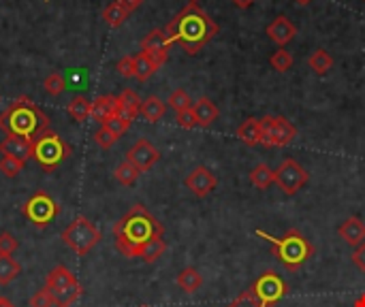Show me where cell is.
<instances>
[{
    "mask_svg": "<svg viewBox=\"0 0 365 307\" xmlns=\"http://www.w3.org/2000/svg\"><path fill=\"white\" fill-rule=\"evenodd\" d=\"M162 30L171 45L178 43L186 54L194 56L218 34V24L199 5L188 3Z\"/></svg>",
    "mask_w": 365,
    "mask_h": 307,
    "instance_id": "cell-1",
    "label": "cell"
},
{
    "mask_svg": "<svg viewBox=\"0 0 365 307\" xmlns=\"http://www.w3.org/2000/svg\"><path fill=\"white\" fill-rule=\"evenodd\" d=\"M162 224L143 205L137 203L114 224V242L126 258H135L141 254L146 244H150L156 237H162Z\"/></svg>",
    "mask_w": 365,
    "mask_h": 307,
    "instance_id": "cell-2",
    "label": "cell"
},
{
    "mask_svg": "<svg viewBox=\"0 0 365 307\" xmlns=\"http://www.w3.org/2000/svg\"><path fill=\"white\" fill-rule=\"evenodd\" d=\"M0 130H5L7 136L37 141L43 132L49 130V118L28 96H20L0 113Z\"/></svg>",
    "mask_w": 365,
    "mask_h": 307,
    "instance_id": "cell-3",
    "label": "cell"
},
{
    "mask_svg": "<svg viewBox=\"0 0 365 307\" xmlns=\"http://www.w3.org/2000/svg\"><path fill=\"white\" fill-rule=\"evenodd\" d=\"M256 235L267 239V242L272 244L276 260L282 262L288 271H297L314 256V246L297 228H288L278 239L267 235V233H263V230H256Z\"/></svg>",
    "mask_w": 365,
    "mask_h": 307,
    "instance_id": "cell-4",
    "label": "cell"
},
{
    "mask_svg": "<svg viewBox=\"0 0 365 307\" xmlns=\"http://www.w3.org/2000/svg\"><path fill=\"white\" fill-rule=\"evenodd\" d=\"M45 288L54 294L56 307H71L84 292L81 284L75 278V273L71 269H66L64 265H58L47 273Z\"/></svg>",
    "mask_w": 365,
    "mask_h": 307,
    "instance_id": "cell-5",
    "label": "cell"
},
{
    "mask_svg": "<svg viewBox=\"0 0 365 307\" xmlns=\"http://www.w3.org/2000/svg\"><path fill=\"white\" fill-rule=\"evenodd\" d=\"M62 242L69 246L77 256H86L92 248L101 242V230H98L88 218H75L69 226L62 230Z\"/></svg>",
    "mask_w": 365,
    "mask_h": 307,
    "instance_id": "cell-6",
    "label": "cell"
},
{
    "mask_svg": "<svg viewBox=\"0 0 365 307\" xmlns=\"http://www.w3.org/2000/svg\"><path fill=\"white\" fill-rule=\"evenodd\" d=\"M32 154H35V160L43 168L52 171L62 160H66V158L71 156V145L64 143L60 139V134H56L54 130H47V132H43L39 139L35 141V145H32Z\"/></svg>",
    "mask_w": 365,
    "mask_h": 307,
    "instance_id": "cell-7",
    "label": "cell"
},
{
    "mask_svg": "<svg viewBox=\"0 0 365 307\" xmlns=\"http://www.w3.org/2000/svg\"><path fill=\"white\" fill-rule=\"evenodd\" d=\"M22 214L32 226L45 228L47 224H52L58 218L60 205L47 192H35L22 205Z\"/></svg>",
    "mask_w": 365,
    "mask_h": 307,
    "instance_id": "cell-8",
    "label": "cell"
},
{
    "mask_svg": "<svg viewBox=\"0 0 365 307\" xmlns=\"http://www.w3.org/2000/svg\"><path fill=\"white\" fill-rule=\"evenodd\" d=\"M297 136V128L282 116H265L261 120V143L265 148H284Z\"/></svg>",
    "mask_w": 365,
    "mask_h": 307,
    "instance_id": "cell-9",
    "label": "cell"
},
{
    "mask_svg": "<svg viewBox=\"0 0 365 307\" xmlns=\"http://www.w3.org/2000/svg\"><path fill=\"white\" fill-rule=\"evenodd\" d=\"M252 292V297L263 303V305H274L280 299H284L288 294V284L278 276L276 271H265L261 278H256V282L248 288Z\"/></svg>",
    "mask_w": 365,
    "mask_h": 307,
    "instance_id": "cell-10",
    "label": "cell"
},
{
    "mask_svg": "<svg viewBox=\"0 0 365 307\" xmlns=\"http://www.w3.org/2000/svg\"><path fill=\"white\" fill-rule=\"evenodd\" d=\"M310 175L308 171L297 162L295 158H286L278 168H276V184L278 188L286 194L293 196L300 192L306 184H308Z\"/></svg>",
    "mask_w": 365,
    "mask_h": 307,
    "instance_id": "cell-11",
    "label": "cell"
},
{
    "mask_svg": "<svg viewBox=\"0 0 365 307\" xmlns=\"http://www.w3.org/2000/svg\"><path fill=\"white\" fill-rule=\"evenodd\" d=\"M184 184L196 198H205L208 194L214 192V188L218 186V180L208 166H194L186 175Z\"/></svg>",
    "mask_w": 365,
    "mask_h": 307,
    "instance_id": "cell-12",
    "label": "cell"
},
{
    "mask_svg": "<svg viewBox=\"0 0 365 307\" xmlns=\"http://www.w3.org/2000/svg\"><path fill=\"white\" fill-rule=\"evenodd\" d=\"M126 160L130 164H135L141 173H146V171H150L160 160V152L148 139H139L135 145L126 152Z\"/></svg>",
    "mask_w": 365,
    "mask_h": 307,
    "instance_id": "cell-13",
    "label": "cell"
},
{
    "mask_svg": "<svg viewBox=\"0 0 365 307\" xmlns=\"http://www.w3.org/2000/svg\"><path fill=\"white\" fill-rule=\"evenodd\" d=\"M338 235L342 237V242L350 248H357L365 242V222L359 216H348L340 226Z\"/></svg>",
    "mask_w": 365,
    "mask_h": 307,
    "instance_id": "cell-14",
    "label": "cell"
},
{
    "mask_svg": "<svg viewBox=\"0 0 365 307\" xmlns=\"http://www.w3.org/2000/svg\"><path fill=\"white\" fill-rule=\"evenodd\" d=\"M267 37L278 45V47H284L286 43H290L295 39V34H297V28L295 24L286 17V15H278L270 26H267Z\"/></svg>",
    "mask_w": 365,
    "mask_h": 307,
    "instance_id": "cell-15",
    "label": "cell"
},
{
    "mask_svg": "<svg viewBox=\"0 0 365 307\" xmlns=\"http://www.w3.org/2000/svg\"><path fill=\"white\" fill-rule=\"evenodd\" d=\"M32 145H35V141L22 139V136H7V139L0 141V154L26 162L30 158H35V154H32Z\"/></svg>",
    "mask_w": 365,
    "mask_h": 307,
    "instance_id": "cell-16",
    "label": "cell"
},
{
    "mask_svg": "<svg viewBox=\"0 0 365 307\" xmlns=\"http://www.w3.org/2000/svg\"><path fill=\"white\" fill-rule=\"evenodd\" d=\"M192 111H194V118H196V126H201V128H210L220 118V109L216 107V102L208 96H201L199 100H194Z\"/></svg>",
    "mask_w": 365,
    "mask_h": 307,
    "instance_id": "cell-17",
    "label": "cell"
},
{
    "mask_svg": "<svg viewBox=\"0 0 365 307\" xmlns=\"http://www.w3.org/2000/svg\"><path fill=\"white\" fill-rule=\"evenodd\" d=\"M141 98L135 90H122V94L118 96V116L126 118L130 124L137 116H141Z\"/></svg>",
    "mask_w": 365,
    "mask_h": 307,
    "instance_id": "cell-18",
    "label": "cell"
},
{
    "mask_svg": "<svg viewBox=\"0 0 365 307\" xmlns=\"http://www.w3.org/2000/svg\"><path fill=\"white\" fill-rule=\"evenodd\" d=\"M116 113H118V96L105 94L92 102V120H96L101 126Z\"/></svg>",
    "mask_w": 365,
    "mask_h": 307,
    "instance_id": "cell-19",
    "label": "cell"
},
{
    "mask_svg": "<svg viewBox=\"0 0 365 307\" xmlns=\"http://www.w3.org/2000/svg\"><path fill=\"white\" fill-rule=\"evenodd\" d=\"M169 47H171V43L167 41V34H164V30H160V28L148 32L146 39L141 41V52H146V54H169Z\"/></svg>",
    "mask_w": 365,
    "mask_h": 307,
    "instance_id": "cell-20",
    "label": "cell"
},
{
    "mask_svg": "<svg viewBox=\"0 0 365 307\" xmlns=\"http://www.w3.org/2000/svg\"><path fill=\"white\" fill-rule=\"evenodd\" d=\"M238 136H240V141L254 148L261 143V120L256 118H248L244 120L240 126H238Z\"/></svg>",
    "mask_w": 365,
    "mask_h": 307,
    "instance_id": "cell-21",
    "label": "cell"
},
{
    "mask_svg": "<svg viewBox=\"0 0 365 307\" xmlns=\"http://www.w3.org/2000/svg\"><path fill=\"white\" fill-rule=\"evenodd\" d=\"M250 182L258 190H267L272 184H276V171H272L270 164L261 162L250 171Z\"/></svg>",
    "mask_w": 365,
    "mask_h": 307,
    "instance_id": "cell-22",
    "label": "cell"
},
{
    "mask_svg": "<svg viewBox=\"0 0 365 307\" xmlns=\"http://www.w3.org/2000/svg\"><path fill=\"white\" fill-rule=\"evenodd\" d=\"M178 286H180L184 292L192 294V292H196L199 288L203 286V276H201V273H199L194 267H186V269H182V271L178 273Z\"/></svg>",
    "mask_w": 365,
    "mask_h": 307,
    "instance_id": "cell-23",
    "label": "cell"
},
{
    "mask_svg": "<svg viewBox=\"0 0 365 307\" xmlns=\"http://www.w3.org/2000/svg\"><path fill=\"white\" fill-rule=\"evenodd\" d=\"M164 111H167V105H164V102H162L158 96H148V98L141 102V116H143L150 124L162 120Z\"/></svg>",
    "mask_w": 365,
    "mask_h": 307,
    "instance_id": "cell-24",
    "label": "cell"
},
{
    "mask_svg": "<svg viewBox=\"0 0 365 307\" xmlns=\"http://www.w3.org/2000/svg\"><path fill=\"white\" fill-rule=\"evenodd\" d=\"M22 273V265L13 256H3L0 254V286L11 284Z\"/></svg>",
    "mask_w": 365,
    "mask_h": 307,
    "instance_id": "cell-25",
    "label": "cell"
},
{
    "mask_svg": "<svg viewBox=\"0 0 365 307\" xmlns=\"http://www.w3.org/2000/svg\"><path fill=\"white\" fill-rule=\"evenodd\" d=\"M308 66L312 68V71L316 73V75H327L331 68H334V58H331V54L329 52H325V49H316L310 58H308Z\"/></svg>",
    "mask_w": 365,
    "mask_h": 307,
    "instance_id": "cell-26",
    "label": "cell"
},
{
    "mask_svg": "<svg viewBox=\"0 0 365 307\" xmlns=\"http://www.w3.org/2000/svg\"><path fill=\"white\" fill-rule=\"evenodd\" d=\"M139 175H141V171H139L135 164H130L128 160H124L122 164H118L116 171H114V178H116L122 186H135L137 180H139Z\"/></svg>",
    "mask_w": 365,
    "mask_h": 307,
    "instance_id": "cell-27",
    "label": "cell"
},
{
    "mask_svg": "<svg viewBox=\"0 0 365 307\" xmlns=\"http://www.w3.org/2000/svg\"><path fill=\"white\" fill-rule=\"evenodd\" d=\"M158 71V66L152 62V58L146 54V52H139L135 56V77L139 81H148L154 73Z\"/></svg>",
    "mask_w": 365,
    "mask_h": 307,
    "instance_id": "cell-28",
    "label": "cell"
},
{
    "mask_svg": "<svg viewBox=\"0 0 365 307\" xmlns=\"http://www.w3.org/2000/svg\"><path fill=\"white\" fill-rule=\"evenodd\" d=\"M66 109H69V113H71V118H73L75 122H86V120L92 118V102H90L88 98H84V96L73 98Z\"/></svg>",
    "mask_w": 365,
    "mask_h": 307,
    "instance_id": "cell-29",
    "label": "cell"
},
{
    "mask_svg": "<svg viewBox=\"0 0 365 307\" xmlns=\"http://www.w3.org/2000/svg\"><path fill=\"white\" fill-rule=\"evenodd\" d=\"M164 250H167V244H164V239L162 237H156V239H152L150 244H146L143 246V250H141V258L146 260V262H156L162 254H164Z\"/></svg>",
    "mask_w": 365,
    "mask_h": 307,
    "instance_id": "cell-30",
    "label": "cell"
},
{
    "mask_svg": "<svg viewBox=\"0 0 365 307\" xmlns=\"http://www.w3.org/2000/svg\"><path fill=\"white\" fill-rule=\"evenodd\" d=\"M128 15H130V13L118 3V0H116V3H111V5L103 11V17H105V22H107L111 28H120V26L126 22Z\"/></svg>",
    "mask_w": 365,
    "mask_h": 307,
    "instance_id": "cell-31",
    "label": "cell"
},
{
    "mask_svg": "<svg viewBox=\"0 0 365 307\" xmlns=\"http://www.w3.org/2000/svg\"><path fill=\"white\" fill-rule=\"evenodd\" d=\"M270 64H272L274 71L286 73V71H290V66H293V56H290V52H286L284 47H278V49L270 56Z\"/></svg>",
    "mask_w": 365,
    "mask_h": 307,
    "instance_id": "cell-32",
    "label": "cell"
},
{
    "mask_svg": "<svg viewBox=\"0 0 365 307\" xmlns=\"http://www.w3.org/2000/svg\"><path fill=\"white\" fill-rule=\"evenodd\" d=\"M167 102H169V107H171L176 113L186 111V109H192V98H190V96H188V92H186V90H182V88L173 90Z\"/></svg>",
    "mask_w": 365,
    "mask_h": 307,
    "instance_id": "cell-33",
    "label": "cell"
},
{
    "mask_svg": "<svg viewBox=\"0 0 365 307\" xmlns=\"http://www.w3.org/2000/svg\"><path fill=\"white\" fill-rule=\"evenodd\" d=\"M43 88H45V92H47L49 96H60V94L66 90V79H64L60 73H52V75L45 77Z\"/></svg>",
    "mask_w": 365,
    "mask_h": 307,
    "instance_id": "cell-34",
    "label": "cell"
},
{
    "mask_svg": "<svg viewBox=\"0 0 365 307\" xmlns=\"http://www.w3.org/2000/svg\"><path fill=\"white\" fill-rule=\"evenodd\" d=\"M0 171H3V175H7V178H15L24 171V162L17 158H11V156H3L0 158Z\"/></svg>",
    "mask_w": 365,
    "mask_h": 307,
    "instance_id": "cell-35",
    "label": "cell"
},
{
    "mask_svg": "<svg viewBox=\"0 0 365 307\" xmlns=\"http://www.w3.org/2000/svg\"><path fill=\"white\" fill-rule=\"evenodd\" d=\"M120 139L118 134H114L107 126H101L96 132H94V141H96V145L98 148H103V150H109L116 141Z\"/></svg>",
    "mask_w": 365,
    "mask_h": 307,
    "instance_id": "cell-36",
    "label": "cell"
},
{
    "mask_svg": "<svg viewBox=\"0 0 365 307\" xmlns=\"http://www.w3.org/2000/svg\"><path fill=\"white\" fill-rule=\"evenodd\" d=\"M17 248H20V242H17V239L9 230L0 233V254H3V256H11V254H15Z\"/></svg>",
    "mask_w": 365,
    "mask_h": 307,
    "instance_id": "cell-37",
    "label": "cell"
},
{
    "mask_svg": "<svg viewBox=\"0 0 365 307\" xmlns=\"http://www.w3.org/2000/svg\"><path fill=\"white\" fill-rule=\"evenodd\" d=\"M30 307H56V299H54V294L47 288H41L39 292L32 294Z\"/></svg>",
    "mask_w": 365,
    "mask_h": 307,
    "instance_id": "cell-38",
    "label": "cell"
},
{
    "mask_svg": "<svg viewBox=\"0 0 365 307\" xmlns=\"http://www.w3.org/2000/svg\"><path fill=\"white\" fill-rule=\"evenodd\" d=\"M103 126H107V128H109L114 134L122 136V134H124V132L130 128V122H128L126 118H122V116H118V113H116V116H111V118H109V120H107Z\"/></svg>",
    "mask_w": 365,
    "mask_h": 307,
    "instance_id": "cell-39",
    "label": "cell"
},
{
    "mask_svg": "<svg viewBox=\"0 0 365 307\" xmlns=\"http://www.w3.org/2000/svg\"><path fill=\"white\" fill-rule=\"evenodd\" d=\"M116 68H118V73L122 75V77H135V56H124V58H120L118 60V64H116Z\"/></svg>",
    "mask_w": 365,
    "mask_h": 307,
    "instance_id": "cell-40",
    "label": "cell"
},
{
    "mask_svg": "<svg viewBox=\"0 0 365 307\" xmlns=\"http://www.w3.org/2000/svg\"><path fill=\"white\" fill-rule=\"evenodd\" d=\"M226 307H267V305H263V303H258L254 297H252V292L250 290H246V292H242L235 301H231Z\"/></svg>",
    "mask_w": 365,
    "mask_h": 307,
    "instance_id": "cell-41",
    "label": "cell"
},
{
    "mask_svg": "<svg viewBox=\"0 0 365 307\" xmlns=\"http://www.w3.org/2000/svg\"><path fill=\"white\" fill-rule=\"evenodd\" d=\"M176 120H178V126H182L186 130H190V128L196 126V118H194V111L192 109H186V111L176 113Z\"/></svg>",
    "mask_w": 365,
    "mask_h": 307,
    "instance_id": "cell-42",
    "label": "cell"
},
{
    "mask_svg": "<svg viewBox=\"0 0 365 307\" xmlns=\"http://www.w3.org/2000/svg\"><path fill=\"white\" fill-rule=\"evenodd\" d=\"M350 260H352V265H355L359 271H363V273H365V242H363L361 246H357V248H355V252H352Z\"/></svg>",
    "mask_w": 365,
    "mask_h": 307,
    "instance_id": "cell-43",
    "label": "cell"
},
{
    "mask_svg": "<svg viewBox=\"0 0 365 307\" xmlns=\"http://www.w3.org/2000/svg\"><path fill=\"white\" fill-rule=\"evenodd\" d=\"M118 3H120L128 13H132V11L139 9V7L143 5V0H118Z\"/></svg>",
    "mask_w": 365,
    "mask_h": 307,
    "instance_id": "cell-44",
    "label": "cell"
},
{
    "mask_svg": "<svg viewBox=\"0 0 365 307\" xmlns=\"http://www.w3.org/2000/svg\"><path fill=\"white\" fill-rule=\"evenodd\" d=\"M231 3H233L238 9H250L256 3V0H231Z\"/></svg>",
    "mask_w": 365,
    "mask_h": 307,
    "instance_id": "cell-45",
    "label": "cell"
},
{
    "mask_svg": "<svg viewBox=\"0 0 365 307\" xmlns=\"http://www.w3.org/2000/svg\"><path fill=\"white\" fill-rule=\"evenodd\" d=\"M0 307H15L7 297H0Z\"/></svg>",
    "mask_w": 365,
    "mask_h": 307,
    "instance_id": "cell-46",
    "label": "cell"
},
{
    "mask_svg": "<svg viewBox=\"0 0 365 307\" xmlns=\"http://www.w3.org/2000/svg\"><path fill=\"white\" fill-rule=\"evenodd\" d=\"M293 3H297V5H302V7H306V5H310L312 0H293Z\"/></svg>",
    "mask_w": 365,
    "mask_h": 307,
    "instance_id": "cell-47",
    "label": "cell"
},
{
    "mask_svg": "<svg viewBox=\"0 0 365 307\" xmlns=\"http://www.w3.org/2000/svg\"><path fill=\"white\" fill-rule=\"evenodd\" d=\"M190 3H194V5H196V3H199V0H190Z\"/></svg>",
    "mask_w": 365,
    "mask_h": 307,
    "instance_id": "cell-48",
    "label": "cell"
},
{
    "mask_svg": "<svg viewBox=\"0 0 365 307\" xmlns=\"http://www.w3.org/2000/svg\"><path fill=\"white\" fill-rule=\"evenodd\" d=\"M141 307H148V305H141Z\"/></svg>",
    "mask_w": 365,
    "mask_h": 307,
    "instance_id": "cell-49",
    "label": "cell"
},
{
    "mask_svg": "<svg viewBox=\"0 0 365 307\" xmlns=\"http://www.w3.org/2000/svg\"><path fill=\"white\" fill-rule=\"evenodd\" d=\"M363 3H365V0H363Z\"/></svg>",
    "mask_w": 365,
    "mask_h": 307,
    "instance_id": "cell-50",
    "label": "cell"
}]
</instances>
